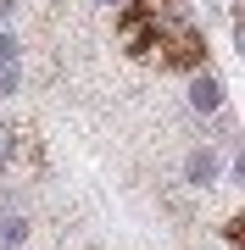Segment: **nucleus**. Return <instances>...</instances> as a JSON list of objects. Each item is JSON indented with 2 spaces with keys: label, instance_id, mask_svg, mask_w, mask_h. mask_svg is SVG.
<instances>
[{
  "label": "nucleus",
  "instance_id": "39448f33",
  "mask_svg": "<svg viewBox=\"0 0 245 250\" xmlns=\"http://www.w3.org/2000/svg\"><path fill=\"white\" fill-rule=\"evenodd\" d=\"M22 233H28V228L17 223V217H6V223H0V239H6V245H22Z\"/></svg>",
  "mask_w": 245,
  "mask_h": 250
},
{
  "label": "nucleus",
  "instance_id": "423d86ee",
  "mask_svg": "<svg viewBox=\"0 0 245 250\" xmlns=\"http://www.w3.org/2000/svg\"><path fill=\"white\" fill-rule=\"evenodd\" d=\"M106 6H117V0H106Z\"/></svg>",
  "mask_w": 245,
  "mask_h": 250
},
{
  "label": "nucleus",
  "instance_id": "7ed1b4c3",
  "mask_svg": "<svg viewBox=\"0 0 245 250\" xmlns=\"http://www.w3.org/2000/svg\"><path fill=\"white\" fill-rule=\"evenodd\" d=\"M17 89V39L0 34V100Z\"/></svg>",
  "mask_w": 245,
  "mask_h": 250
},
{
  "label": "nucleus",
  "instance_id": "f257e3e1",
  "mask_svg": "<svg viewBox=\"0 0 245 250\" xmlns=\"http://www.w3.org/2000/svg\"><path fill=\"white\" fill-rule=\"evenodd\" d=\"M123 45H128V56L156 62V67H200V56H206V45H200L195 22L184 17L178 0H128Z\"/></svg>",
  "mask_w": 245,
  "mask_h": 250
},
{
  "label": "nucleus",
  "instance_id": "20e7f679",
  "mask_svg": "<svg viewBox=\"0 0 245 250\" xmlns=\"http://www.w3.org/2000/svg\"><path fill=\"white\" fill-rule=\"evenodd\" d=\"M184 172H190V184H212V178H218V156H212V150H195L190 161H184Z\"/></svg>",
  "mask_w": 245,
  "mask_h": 250
},
{
  "label": "nucleus",
  "instance_id": "f03ea898",
  "mask_svg": "<svg viewBox=\"0 0 245 250\" xmlns=\"http://www.w3.org/2000/svg\"><path fill=\"white\" fill-rule=\"evenodd\" d=\"M190 106H195V111H218V106H223V83L212 78V72H200V78L190 83Z\"/></svg>",
  "mask_w": 245,
  "mask_h": 250
}]
</instances>
